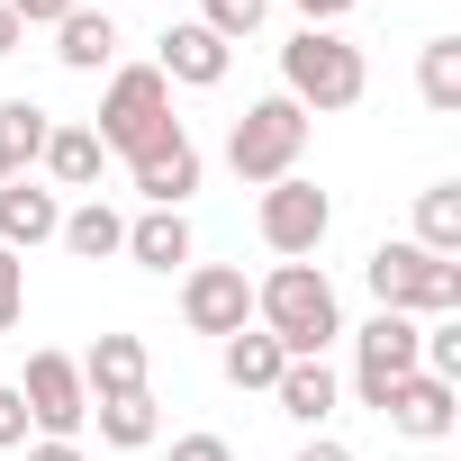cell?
I'll return each mask as SVG.
<instances>
[{"instance_id": "1", "label": "cell", "mask_w": 461, "mask_h": 461, "mask_svg": "<svg viewBox=\"0 0 461 461\" xmlns=\"http://www.w3.org/2000/svg\"><path fill=\"white\" fill-rule=\"evenodd\" d=\"M254 308H263V335L290 353V362H317L335 335H344V308H335V281L317 272V263H281L263 290H254Z\"/></svg>"}, {"instance_id": "2", "label": "cell", "mask_w": 461, "mask_h": 461, "mask_svg": "<svg viewBox=\"0 0 461 461\" xmlns=\"http://www.w3.org/2000/svg\"><path fill=\"white\" fill-rule=\"evenodd\" d=\"M109 154H127V163H145L154 145H172L181 136V118H172V82L154 73V64H127L118 82H109V109H100V127H91Z\"/></svg>"}, {"instance_id": "3", "label": "cell", "mask_w": 461, "mask_h": 461, "mask_svg": "<svg viewBox=\"0 0 461 461\" xmlns=\"http://www.w3.org/2000/svg\"><path fill=\"white\" fill-rule=\"evenodd\" d=\"M362 281H371V299L380 308H398V317H452L461 308V263H434L425 245H371V263H362Z\"/></svg>"}, {"instance_id": "4", "label": "cell", "mask_w": 461, "mask_h": 461, "mask_svg": "<svg viewBox=\"0 0 461 461\" xmlns=\"http://www.w3.org/2000/svg\"><path fill=\"white\" fill-rule=\"evenodd\" d=\"M281 73H290V100L299 109H353L362 100V46H344L335 28H299L290 46H281Z\"/></svg>"}, {"instance_id": "5", "label": "cell", "mask_w": 461, "mask_h": 461, "mask_svg": "<svg viewBox=\"0 0 461 461\" xmlns=\"http://www.w3.org/2000/svg\"><path fill=\"white\" fill-rule=\"evenodd\" d=\"M299 145H308V109L281 91V100H254L245 118H236V136H226V163H236V181H290V163H299Z\"/></svg>"}, {"instance_id": "6", "label": "cell", "mask_w": 461, "mask_h": 461, "mask_svg": "<svg viewBox=\"0 0 461 461\" xmlns=\"http://www.w3.org/2000/svg\"><path fill=\"white\" fill-rule=\"evenodd\" d=\"M326 226H335V199L317 190V181H272L263 190V245L281 254V263H308L317 245H326Z\"/></svg>"}, {"instance_id": "7", "label": "cell", "mask_w": 461, "mask_h": 461, "mask_svg": "<svg viewBox=\"0 0 461 461\" xmlns=\"http://www.w3.org/2000/svg\"><path fill=\"white\" fill-rule=\"evenodd\" d=\"M19 398H28V425H46L55 443H73L82 416H91V389H82V362H73V353H28Z\"/></svg>"}, {"instance_id": "8", "label": "cell", "mask_w": 461, "mask_h": 461, "mask_svg": "<svg viewBox=\"0 0 461 461\" xmlns=\"http://www.w3.org/2000/svg\"><path fill=\"white\" fill-rule=\"evenodd\" d=\"M362 371H353V389H362V407H389V389L416 371V317H398V308H380L362 335Z\"/></svg>"}, {"instance_id": "9", "label": "cell", "mask_w": 461, "mask_h": 461, "mask_svg": "<svg viewBox=\"0 0 461 461\" xmlns=\"http://www.w3.org/2000/svg\"><path fill=\"white\" fill-rule=\"evenodd\" d=\"M181 317H190V335H245V317H254V281L226 272V263H199V272L181 281Z\"/></svg>"}, {"instance_id": "10", "label": "cell", "mask_w": 461, "mask_h": 461, "mask_svg": "<svg viewBox=\"0 0 461 461\" xmlns=\"http://www.w3.org/2000/svg\"><path fill=\"white\" fill-rule=\"evenodd\" d=\"M380 416H389L398 434H416V443H443L461 407H452V380H434V371H407V380L389 389V407H380Z\"/></svg>"}, {"instance_id": "11", "label": "cell", "mask_w": 461, "mask_h": 461, "mask_svg": "<svg viewBox=\"0 0 461 461\" xmlns=\"http://www.w3.org/2000/svg\"><path fill=\"white\" fill-rule=\"evenodd\" d=\"M55 226H64V208H55V190H37L28 172H10V181H0V245H10V254H28V245H46Z\"/></svg>"}, {"instance_id": "12", "label": "cell", "mask_w": 461, "mask_h": 461, "mask_svg": "<svg viewBox=\"0 0 461 461\" xmlns=\"http://www.w3.org/2000/svg\"><path fill=\"white\" fill-rule=\"evenodd\" d=\"M226 55H236V46H226V37H208L199 19H181V28H163V82H190V91H208V82H226Z\"/></svg>"}, {"instance_id": "13", "label": "cell", "mask_w": 461, "mask_h": 461, "mask_svg": "<svg viewBox=\"0 0 461 461\" xmlns=\"http://www.w3.org/2000/svg\"><path fill=\"white\" fill-rule=\"evenodd\" d=\"M136 190H145L154 208H181V199L199 190V145H190V136H172V145H154V154L136 163Z\"/></svg>"}, {"instance_id": "14", "label": "cell", "mask_w": 461, "mask_h": 461, "mask_svg": "<svg viewBox=\"0 0 461 461\" xmlns=\"http://www.w3.org/2000/svg\"><path fill=\"white\" fill-rule=\"evenodd\" d=\"M55 55H64V73H100V64H118V28H109V10H73V19H55Z\"/></svg>"}, {"instance_id": "15", "label": "cell", "mask_w": 461, "mask_h": 461, "mask_svg": "<svg viewBox=\"0 0 461 461\" xmlns=\"http://www.w3.org/2000/svg\"><path fill=\"white\" fill-rule=\"evenodd\" d=\"M82 389H91V398H127V389H145V344H136V335H100L91 362H82Z\"/></svg>"}, {"instance_id": "16", "label": "cell", "mask_w": 461, "mask_h": 461, "mask_svg": "<svg viewBox=\"0 0 461 461\" xmlns=\"http://www.w3.org/2000/svg\"><path fill=\"white\" fill-rule=\"evenodd\" d=\"M127 254H136L145 272H172V263H190V217H181V208H145V217L127 226Z\"/></svg>"}, {"instance_id": "17", "label": "cell", "mask_w": 461, "mask_h": 461, "mask_svg": "<svg viewBox=\"0 0 461 461\" xmlns=\"http://www.w3.org/2000/svg\"><path fill=\"white\" fill-rule=\"evenodd\" d=\"M272 398H281V416L326 425V416H335V371H326V353H317V362H290V371L272 380Z\"/></svg>"}, {"instance_id": "18", "label": "cell", "mask_w": 461, "mask_h": 461, "mask_svg": "<svg viewBox=\"0 0 461 461\" xmlns=\"http://www.w3.org/2000/svg\"><path fill=\"white\" fill-rule=\"evenodd\" d=\"M416 245H425L434 263L461 254V181H434V190L416 199Z\"/></svg>"}, {"instance_id": "19", "label": "cell", "mask_w": 461, "mask_h": 461, "mask_svg": "<svg viewBox=\"0 0 461 461\" xmlns=\"http://www.w3.org/2000/svg\"><path fill=\"white\" fill-rule=\"evenodd\" d=\"M100 154H109V145H100V136H91V127H55V136H46V154H37V163H46V172H55V181H64V190H91V181H100Z\"/></svg>"}, {"instance_id": "20", "label": "cell", "mask_w": 461, "mask_h": 461, "mask_svg": "<svg viewBox=\"0 0 461 461\" xmlns=\"http://www.w3.org/2000/svg\"><path fill=\"white\" fill-rule=\"evenodd\" d=\"M55 236H64V245H73V254H82V263H109V254H127V217H118V208H100V199H91V208H73V217H64V226H55Z\"/></svg>"}, {"instance_id": "21", "label": "cell", "mask_w": 461, "mask_h": 461, "mask_svg": "<svg viewBox=\"0 0 461 461\" xmlns=\"http://www.w3.org/2000/svg\"><path fill=\"white\" fill-rule=\"evenodd\" d=\"M46 136H55V118L37 100H0V163H10V172H28L46 154Z\"/></svg>"}, {"instance_id": "22", "label": "cell", "mask_w": 461, "mask_h": 461, "mask_svg": "<svg viewBox=\"0 0 461 461\" xmlns=\"http://www.w3.org/2000/svg\"><path fill=\"white\" fill-rule=\"evenodd\" d=\"M416 91H425V109H461V37H434L425 55H416Z\"/></svg>"}, {"instance_id": "23", "label": "cell", "mask_w": 461, "mask_h": 461, "mask_svg": "<svg viewBox=\"0 0 461 461\" xmlns=\"http://www.w3.org/2000/svg\"><path fill=\"white\" fill-rule=\"evenodd\" d=\"M91 407H100V443H118V452H145V443H154V398H145V389L91 398Z\"/></svg>"}, {"instance_id": "24", "label": "cell", "mask_w": 461, "mask_h": 461, "mask_svg": "<svg viewBox=\"0 0 461 461\" xmlns=\"http://www.w3.org/2000/svg\"><path fill=\"white\" fill-rule=\"evenodd\" d=\"M281 371H290V353L272 335H226V380H236V389H272Z\"/></svg>"}, {"instance_id": "25", "label": "cell", "mask_w": 461, "mask_h": 461, "mask_svg": "<svg viewBox=\"0 0 461 461\" xmlns=\"http://www.w3.org/2000/svg\"><path fill=\"white\" fill-rule=\"evenodd\" d=\"M263 19H272V0H208V19H199V28H208V37H226V46H236V37H254Z\"/></svg>"}, {"instance_id": "26", "label": "cell", "mask_w": 461, "mask_h": 461, "mask_svg": "<svg viewBox=\"0 0 461 461\" xmlns=\"http://www.w3.org/2000/svg\"><path fill=\"white\" fill-rule=\"evenodd\" d=\"M19 308H28V263H19L10 245H0V335L19 326Z\"/></svg>"}, {"instance_id": "27", "label": "cell", "mask_w": 461, "mask_h": 461, "mask_svg": "<svg viewBox=\"0 0 461 461\" xmlns=\"http://www.w3.org/2000/svg\"><path fill=\"white\" fill-rule=\"evenodd\" d=\"M10 10H19V28H55L73 10H100V0H10Z\"/></svg>"}, {"instance_id": "28", "label": "cell", "mask_w": 461, "mask_h": 461, "mask_svg": "<svg viewBox=\"0 0 461 461\" xmlns=\"http://www.w3.org/2000/svg\"><path fill=\"white\" fill-rule=\"evenodd\" d=\"M19 443H28V398L0 389V452H19Z\"/></svg>"}, {"instance_id": "29", "label": "cell", "mask_w": 461, "mask_h": 461, "mask_svg": "<svg viewBox=\"0 0 461 461\" xmlns=\"http://www.w3.org/2000/svg\"><path fill=\"white\" fill-rule=\"evenodd\" d=\"M172 461H236V443H226V434H181Z\"/></svg>"}, {"instance_id": "30", "label": "cell", "mask_w": 461, "mask_h": 461, "mask_svg": "<svg viewBox=\"0 0 461 461\" xmlns=\"http://www.w3.org/2000/svg\"><path fill=\"white\" fill-rule=\"evenodd\" d=\"M299 10H308V28H335V19L353 10V0H299Z\"/></svg>"}, {"instance_id": "31", "label": "cell", "mask_w": 461, "mask_h": 461, "mask_svg": "<svg viewBox=\"0 0 461 461\" xmlns=\"http://www.w3.org/2000/svg\"><path fill=\"white\" fill-rule=\"evenodd\" d=\"M19 37H28V28H19V10L0 0V55H19Z\"/></svg>"}, {"instance_id": "32", "label": "cell", "mask_w": 461, "mask_h": 461, "mask_svg": "<svg viewBox=\"0 0 461 461\" xmlns=\"http://www.w3.org/2000/svg\"><path fill=\"white\" fill-rule=\"evenodd\" d=\"M28 461H82V443H55V434H46V443H37Z\"/></svg>"}, {"instance_id": "33", "label": "cell", "mask_w": 461, "mask_h": 461, "mask_svg": "<svg viewBox=\"0 0 461 461\" xmlns=\"http://www.w3.org/2000/svg\"><path fill=\"white\" fill-rule=\"evenodd\" d=\"M299 461H353V452H344V443H308Z\"/></svg>"}, {"instance_id": "34", "label": "cell", "mask_w": 461, "mask_h": 461, "mask_svg": "<svg viewBox=\"0 0 461 461\" xmlns=\"http://www.w3.org/2000/svg\"><path fill=\"white\" fill-rule=\"evenodd\" d=\"M0 181H10V163H0Z\"/></svg>"}]
</instances>
